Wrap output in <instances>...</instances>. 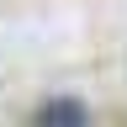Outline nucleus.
<instances>
[{"instance_id":"nucleus-1","label":"nucleus","mask_w":127,"mask_h":127,"mask_svg":"<svg viewBox=\"0 0 127 127\" xmlns=\"http://www.w3.org/2000/svg\"><path fill=\"white\" fill-rule=\"evenodd\" d=\"M32 122L37 127H85L90 106L79 101V95H48L42 106H32Z\"/></svg>"}]
</instances>
